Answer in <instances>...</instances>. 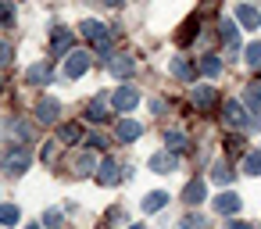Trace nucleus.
<instances>
[{"label":"nucleus","mask_w":261,"mask_h":229,"mask_svg":"<svg viewBox=\"0 0 261 229\" xmlns=\"http://www.w3.org/2000/svg\"><path fill=\"white\" fill-rule=\"evenodd\" d=\"M140 104V93H136V86H122L115 97H111V108L115 111H133Z\"/></svg>","instance_id":"nucleus-7"},{"label":"nucleus","mask_w":261,"mask_h":229,"mask_svg":"<svg viewBox=\"0 0 261 229\" xmlns=\"http://www.w3.org/2000/svg\"><path fill=\"white\" fill-rule=\"evenodd\" d=\"M179 229H207V218H204V215H197V211H190V215L179 222Z\"/></svg>","instance_id":"nucleus-26"},{"label":"nucleus","mask_w":261,"mask_h":229,"mask_svg":"<svg viewBox=\"0 0 261 229\" xmlns=\"http://www.w3.org/2000/svg\"><path fill=\"white\" fill-rule=\"evenodd\" d=\"M211 179H215L218 186H229V183H232V168H229L225 161H215V165H211Z\"/></svg>","instance_id":"nucleus-21"},{"label":"nucleus","mask_w":261,"mask_h":229,"mask_svg":"<svg viewBox=\"0 0 261 229\" xmlns=\"http://www.w3.org/2000/svg\"><path fill=\"white\" fill-rule=\"evenodd\" d=\"M200 72H204V75H211V79H215V75H218V72H222V58H218V54H207V58H204V61H200Z\"/></svg>","instance_id":"nucleus-25"},{"label":"nucleus","mask_w":261,"mask_h":229,"mask_svg":"<svg viewBox=\"0 0 261 229\" xmlns=\"http://www.w3.org/2000/svg\"><path fill=\"white\" fill-rule=\"evenodd\" d=\"M243 172H247V175H261V154H257V150L243 158Z\"/></svg>","instance_id":"nucleus-29"},{"label":"nucleus","mask_w":261,"mask_h":229,"mask_svg":"<svg viewBox=\"0 0 261 229\" xmlns=\"http://www.w3.org/2000/svg\"><path fill=\"white\" fill-rule=\"evenodd\" d=\"M79 33H83L86 40H93L100 54H108V50H111V33H108V26H100V22H93V18H86V22L79 26Z\"/></svg>","instance_id":"nucleus-2"},{"label":"nucleus","mask_w":261,"mask_h":229,"mask_svg":"<svg viewBox=\"0 0 261 229\" xmlns=\"http://www.w3.org/2000/svg\"><path fill=\"white\" fill-rule=\"evenodd\" d=\"M90 72V54L86 50H72L68 54V65H65V75L68 79H79V75H86Z\"/></svg>","instance_id":"nucleus-4"},{"label":"nucleus","mask_w":261,"mask_h":229,"mask_svg":"<svg viewBox=\"0 0 261 229\" xmlns=\"http://www.w3.org/2000/svg\"><path fill=\"white\" fill-rule=\"evenodd\" d=\"M236 18H240L243 29H257V26H261V15H257L250 4H240V8H236Z\"/></svg>","instance_id":"nucleus-17"},{"label":"nucleus","mask_w":261,"mask_h":229,"mask_svg":"<svg viewBox=\"0 0 261 229\" xmlns=\"http://www.w3.org/2000/svg\"><path fill=\"white\" fill-rule=\"evenodd\" d=\"M29 165H33V154H29V147H25V143L11 147V150L4 154V172H8V175H22Z\"/></svg>","instance_id":"nucleus-1"},{"label":"nucleus","mask_w":261,"mask_h":229,"mask_svg":"<svg viewBox=\"0 0 261 229\" xmlns=\"http://www.w3.org/2000/svg\"><path fill=\"white\" fill-rule=\"evenodd\" d=\"M97 4H108V8H118V4H122V0H97Z\"/></svg>","instance_id":"nucleus-36"},{"label":"nucleus","mask_w":261,"mask_h":229,"mask_svg":"<svg viewBox=\"0 0 261 229\" xmlns=\"http://www.w3.org/2000/svg\"><path fill=\"white\" fill-rule=\"evenodd\" d=\"M243 104H247L254 115H261V86H257V83H250V86L243 90Z\"/></svg>","instance_id":"nucleus-19"},{"label":"nucleus","mask_w":261,"mask_h":229,"mask_svg":"<svg viewBox=\"0 0 261 229\" xmlns=\"http://www.w3.org/2000/svg\"><path fill=\"white\" fill-rule=\"evenodd\" d=\"M190 100H193V108H200V111H211V108L218 104V90H215V86H193Z\"/></svg>","instance_id":"nucleus-6"},{"label":"nucleus","mask_w":261,"mask_h":229,"mask_svg":"<svg viewBox=\"0 0 261 229\" xmlns=\"http://www.w3.org/2000/svg\"><path fill=\"white\" fill-rule=\"evenodd\" d=\"M129 229H147V225H129Z\"/></svg>","instance_id":"nucleus-37"},{"label":"nucleus","mask_w":261,"mask_h":229,"mask_svg":"<svg viewBox=\"0 0 261 229\" xmlns=\"http://www.w3.org/2000/svg\"><path fill=\"white\" fill-rule=\"evenodd\" d=\"M43 225H47V229H61V211L47 208V211H43Z\"/></svg>","instance_id":"nucleus-32"},{"label":"nucleus","mask_w":261,"mask_h":229,"mask_svg":"<svg viewBox=\"0 0 261 229\" xmlns=\"http://www.w3.org/2000/svg\"><path fill=\"white\" fill-rule=\"evenodd\" d=\"M50 79H54L50 61H40V65H33V68L25 72V83H33V86H43V83H50Z\"/></svg>","instance_id":"nucleus-11"},{"label":"nucleus","mask_w":261,"mask_h":229,"mask_svg":"<svg viewBox=\"0 0 261 229\" xmlns=\"http://www.w3.org/2000/svg\"><path fill=\"white\" fill-rule=\"evenodd\" d=\"M15 22V4L11 0H0V26H11Z\"/></svg>","instance_id":"nucleus-30"},{"label":"nucleus","mask_w":261,"mask_h":229,"mask_svg":"<svg viewBox=\"0 0 261 229\" xmlns=\"http://www.w3.org/2000/svg\"><path fill=\"white\" fill-rule=\"evenodd\" d=\"M222 118H225V125H232V129H247V125H250V115H247L243 104H236V100H225V104H222Z\"/></svg>","instance_id":"nucleus-3"},{"label":"nucleus","mask_w":261,"mask_h":229,"mask_svg":"<svg viewBox=\"0 0 261 229\" xmlns=\"http://www.w3.org/2000/svg\"><path fill=\"white\" fill-rule=\"evenodd\" d=\"M68 47H72V29L54 26V29H50V54H65Z\"/></svg>","instance_id":"nucleus-9"},{"label":"nucleus","mask_w":261,"mask_h":229,"mask_svg":"<svg viewBox=\"0 0 261 229\" xmlns=\"http://www.w3.org/2000/svg\"><path fill=\"white\" fill-rule=\"evenodd\" d=\"M58 115H61V104H58V100L43 97V100L36 104V118H40V122H47V125H50V122H58Z\"/></svg>","instance_id":"nucleus-13"},{"label":"nucleus","mask_w":261,"mask_h":229,"mask_svg":"<svg viewBox=\"0 0 261 229\" xmlns=\"http://www.w3.org/2000/svg\"><path fill=\"white\" fill-rule=\"evenodd\" d=\"M97 183L100 186H115V183H122V172H118V165L108 158V161H100V168H97Z\"/></svg>","instance_id":"nucleus-12"},{"label":"nucleus","mask_w":261,"mask_h":229,"mask_svg":"<svg viewBox=\"0 0 261 229\" xmlns=\"http://www.w3.org/2000/svg\"><path fill=\"white\" fill-rule=\"evenodd\" d=\"M165 147H168V150H175V154H182V150H186V136H182V133H175V129H168V133H165Z\"/></svg>","instance_id":"nucleus-24"},{"label":"nucleus","mask_w":261,"mask_h":229,"mask_svg":"<svg viewBox=\"0 0 261 229\" xmlns=\"http://www.w3.org/2000/svg\"><path fill=\"white\" fill-rule=\"evenodd\" d=\"M108 72H111L115 79H129V75H136V58L118 54V58H111V61H108Z\"/></svg>","instance_id":"nucleus-5"},{"label":"nucleus","mask_w":261,"mask_h":229,"mask_svg":"<svg viewBox=\"0 0 261 229\" xmlns=\"http://www.w3.org/2000/svg\"><path fill=\"white\" fill-rule=\"evenodd\" d=\"M222 229H250V225H247V222H225Z\"/></svg>","instance_id":"nucleus-35"},{"label":"nucleus","mask_w":261,"mask_h":229,"mask_svg":"<svg viewBox=\"0 0 261 229\" xmlns=\"http://www.w3.org/2000/svg\"><path fill=\"white\" fill-rule=\"evenodd\" d=\"M11 133L22 136V140H29V125H25V122H11Z\"/></svg>","instance_id":"nucleus-34"},{"label":"nucleus","mask_w":261,"mask_h":229,"mask_svg":"<svg viewBox=\"0 0 261 229\" xmlns=\"http://www.w3.org/2000/svg\"><path fill=\"white\" fill-rule=\"evenodd\" d=\"M22 215H18V208L15 204H0V225H15Z\"/></svg>","instance_id":"nucleus-27"},{"label":"nucleus","mask_w":261,"mask_h":229,"mask_svg":"<svg viewBox=\"0 0 261 229\" xmlns=\"http://www.w3.org/2000/svg\"><path fill=\"white\" fill-rule=\"evenodd\" d=\"M115 136H118L122 143H133V140H140V136H143V125H140V122H133V118H122V122L115 125Z\"/></svg>","instance_id":"nucleus-10"},{"label":"nucleus","mask_w":261,"mask_h":229,"mask_svg":"<svg viewBox=\"0 0 261 229\" xmlns=\"http://www.w3.org/2000/svg\"><path fill=\"white\" fill-rule=\"evenodd\" d=\"M83 136H86L83 122H68V125H61V129H58V143H79Z\"/></svg>","instance_id":"nucleus-15"},{"label":"nucleus","mask_w":261,"mask_h":229,"mask_svg":"<svg viewBox=\"0 0 261 229\" xmlns=\"http://www.w3.org/2000/svg\"><path fill=\"white\" fill-rule=\"evenodd\" d=\"M72 168H75V175H90V168H93V158H90V154H79Z\"/></svg>","instance_id":"nucleus-31"},{"label":"nucleus","mask_w":261,"mask_h":229,"mask_svg":"<svg viewBox=\"0 0 261 229\" xmlns=\"http://www.w3.org/2000/svg\"><path fill=\"white\" fill-rule=\"evenodd\" d=\"M86 118H90V122H108V97H104V93L86 104Z\"/></svg>","instance_id":"nucleus-14"},{"label":"nucleus","mask_w":261,"mask_h":229,"mask_svg":"<svg viewBox=\"0 0 261 229\" xmlns=\"http://www.w3.org/2000/svg\"><path fill=\"white\" fill-rule=\"evenodd\" d=\"M215 211L218 215H236L240 211V197L236 193H218L215 197Z\"/></svg>","instance_id":"nucleus-16"},{"label":"nucleus","mask_w":261,"mask_h":229,"mask_svg":"<svg viewBox=\"0 0 261 229\" xmlns=\"http://www.w3.org/2000/svg\"><path fill=\"white\" fill-rule=\"evenodd\" d=\"M243 61H247L250 68H261V43H250V47L243 50Z\"/></svg>","instance_id":"nucleus-28"},{"label":"nucleus","mask_w":261,"mask_h":229,"mask_svg":"<svg viewBox=\"0 0 261 229\" xmlns=\"http://www.w3.org/2000/svg\"><path fill=\"white\" fill-rule=\"evenodd\" d=\"M165 204H168V193H161V190H154V193L143 197V211H161Z\"/></svg>","instance_id":"nucleus-23"},{"label":"nucleus","mask_w":261,"mask_h":229,"mask_svg":"<svg viewBox=\"0 0 261 229\" xmlns=\"http://www.w3.org/2000/svg\"><path fill=\"white\" fill-rule=\"evenodd\" d=\"M182 200H186L190 208H197V204L204 200V179H193V183H186V190H182Z\"/></svg>","instance_id":"nucleus-18"},{"label":"nucleus","mask_w":261,"mask_h":229,"mask_svg":"<svg viewBox=\"0 0 261 229\" xmlns=\"http://www.w3.org/2000/svg\"><path fill=\"white\" fill-rule=\"evenodd\" d=\"M25 229H40V225H25Z\"/></svg>","instance_id":"nucleus-38"},{"label":"nucleus","mask_w":261,"mask_h":229,"mask_svg":"<svg viewBox=\"0 0 261 229\" xmlns=\"http://www.w3.org/2000/svg\"><path fill=\"white\" fill-rule=\"evenodd\" d=\"M175 165H179L175 150H158V154L150 158V172H158V175H168V172H175Z\"/></svg>","instance_id":"nucleus-8"},{"label":"nucleus","mask_w":261,"mask_h":229,"mask_svg":"<svg viewBox=\"0 0 261 229\" xmlns=\"http://www.w3.org/2000/svg\"><path fill=\"white\" fill-rule=\"evenodd\" d=\"M11 54H15V50H11V43H4V40H0V68H4V65L11 61Z\"/></svg>","instance_id":"nucleus-33"},{"label":"nucleus","mask_w":261,"mask_h":229,"mask_svg":"<svg viewBox=\"0 0 261 229\" xmlns=\"http://www.w3.org/2000/svg\"><path fill=\"white\" fill-rule=\"evenodd\" d=\"M218 36H222V43H225L229 50L240 47V43H236V26H232V22H218Z\"/></svg>","instance_id":"nucleus-22"},{"label":"nucleus","mask_w":261,"mask_h":229,"mask_svg":"<svg viewBox=\"0 0 261 229\" xmlns=\"http://www.w3.org/2000/svg\"><path fill=\"white\" fill-rule=\"evenodd\" d=\"M172 75H179V79H186V83H193V75H197V65H190V61H182V58H175V61H172Z\"/></svg>","instance_id":"nucleus-20"}]
</instances>
